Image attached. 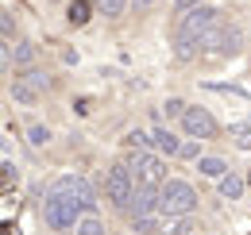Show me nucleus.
Wrapping results in <instances>:
<instances>
[{"label": "nucleus", "instance_id": "5701e85b", "mask_svg": "<svg viewBox=\"0 0 251 235\" xmlns=\"http://www.w3.org/2000/svg\"><path fill=\"white\" fill-rule=\"evenodd\" d=\"M124 147H131V150H143V147H151V135H143V131L135 127V131H127V135H124Z\"/></svg>", "mask_w": 251, "mask_h": 235}, {"label": "nucleus", "instance_id": "7ed1b4c3", "mask_svg": "<svg viewBox=\"0 0 251 235\" xmlns=\"http://www.w3.org/2000/svg\"><path fill=\"white\" fill-rule=\"evenodd\" d=\"M135 189H139V181H135V174H131L127 162H112V166L104 170V197L120 208V212H127L131 197H135Z\"/></svg>", "mask_w": 251, "mask_h": 235}, {"label": "nucleus", "instance_id": "39448f33", "mask_svg": "<svg viewBox=\"0 0 251 235\" xmlns=\"http://www.w3.org/2000/svg\"><path fill=\"white\" fill-rule=\"evenodd\" d=\"M217 27H220V12L213 4H201V8H193L189 16L178 20V35H193V39H201V35H209Z\"/></svg>", "mask_w": 251, "mask_h": 235}, {"label": "nucleus", "instance_id": "bb28decb", "mask_svg": "<svg viewBox=\"0 0 251 235\" xmlns=\"http://www.w3.org/2000/svg\"><path fill=\"white\" fill-rule=\"evenodd\" d=\"M155 4H158V0H131V8H135V12H151Z\"/></svg>", "mask_w": 251, "mask_h": 235}, {"label": "nucleus", "instance_id": "a211bd4d", "mask_svg": "<svg viewBox=\"0 0 251 235\" xmlns=\"http://www.w3.org/2000/svg\"><path fill=\"white\" fill-rule=\"evenodd\" d=\"M27 143H31V147H47V143H50V127H47V123H31V127H27Z\"/></svg>", "mask_w": 251, "mask_h": 235}, {"label": "nucleus", "instance_id": "2eb2a0df", "mask_svg": "<svg viewBox=\"0 0 251 235\" xmlns=\"http://www.w3.org/2000/svg\"><path fill=\"white\" fill-rule=\"evenodd\" d=\"M197 170H201V174H205V177H217V181H220V177H228V174H232L224 158H209V154H205V158L197 162Z\"/></svg>", "mask_w": 251, "mask_h": 235}, {"label": "nucleus", "instance_id": "393cba45", "mask_svg": "<svg viewBox=\"0 0 251 235\" xmlns=\"http://www.w3.org/2000/svg\"><path fill=\"white\" fill-rule=\"evenodd\" d=\"M201 4H205V0H174V12H178V20H182V16H189V12L201 8Z\"/></svg>", "mask_w": 251, "mask_h": 235}, {"label": "nucleus", "instance_id": "f8f14e48", "mask_svg": "<svg viewBox=\"0 0 251 235\" xmlns=\"http://www.w3.org/2000/svg\"><path fill=\"white\" fill-rule=\"evenodd\" d=\"M244 189H248V181H244L240 174L220 177V197H224V201H240V197H244Z\"/></svg>", "mask_w": 251, "mask_h": 235}, {"label": "nucleus", "instance_id": "f3484780", "mask_svg": "<svg viewBox=\"0 0 251 235\" xmlns=\"http://www.w3.org/2000/svg\"><path fill=\"white\" fill-rule=\"evenodd\" d=\"M20 81H27L35 93H50V89H54L50 73H43V70H24V77H20Z\"/></svg>", "mask_w": 251, "mask_h": 235}, {"label": "nucleus", "instance_id": "423d86ee", "mask_svg": "<svg viewBox=\"0 0 251 235\" xmlns=\"http://www.w3.org/2000/svg\"><path fill=\"white\" fill-rule=\"evenodd\" d=\"M182 131H186L189 139H217V131H220V123L213 119V112L209 108H189L186 116H182Z\"/></svg>", "mask_w": 251, "mask_h": 235}, {"label": "nucleus", "instance_id": "b1692460", "mask_svg": "<svg viewBox=\"0 0 251 235\" xmlns=\"http://www.w3.org/2000/svg\"><path fill=\"white\" fill-rule=\"evenodd\" d=\"M0 31H4V43L16 35V16H12V12H4V16H0Z\"/></svg>", "mask_w": 251, "mask_h": 235}, {"label": "nucleus", "instance_id": "6ab92c4d", "mask_svg": "<svg viewBox=\"0 0 251 235\" xmlns=\"http://www.w3.org/2000/svg\"><path fill=\"white\" fill-rule=\"evenodd\" d=\"M131 224H135V235H158L162 232L158 216H143V220H131Z\"/></svg>", "mask_w": 251, "mask_h": 235}, {"label": "nucleus", "instance_id": "4468645a", "mask_svg": "<svg viewBox=\"0 0 251 235\" xmlns=\"http://www.w3.org/2000/svg\"><path fill=\"white\" fill-rule=\"evenodd\" d=\"M93 8L104 16V20H120L127 8H131V0H93Z\"/></svg>", "mask_w": 251, "mask_h": 235}, {"label": "nucleus", "instance_id": "4be33fe9", "mask_svg": "<svg viewBox=\"0 0 251 235\" xmlns=\"http://www.w3.org/2000/svg\"><path fill=\"white\" fill-rule=\"evenodd\" d=\"M178 158H189V162H201L205 154H201V139H186L182 150H178Z\"/></svg>", "mask_w": 251, "mask_h": 235}, {"label": "nucleus", "instance_id": "9b49d317", "mask_svg": "<svg viewBox=\"0 0 251 235\" xmlns=\"http://www.w3.org/2000/svg\"><path fill=\"white\" fill-rule=\"evenodd\" d=\"M8 93H12V100H16V104H24V108L39 104V96H43V93H35V89L27 85V81H20V77L12 81V89H8Z\"/></svg>", "mask_w": 251, "mask_h": 235}, {"label": "nucleus", "instance_id": "aec40b11", "mask_svg": "<svg viewBox=\"0 0 251 235\" xmlns=\"http://www.w3.org/2000/svg\"><path fill=\"white\" fill-rule=\"evenodd\" d=\"M74 235H104V224H100L93 212H89V216H85V220L77 224V232H74Z\"/></svg>", "mask_w": 251, "mask_h": 235}, {"label": "nucleus", "instance_id": "6e6552de", "mask_svg": "<svg viewBox=\"0 0 251 235\" xmlns=\"http://www.w3.org/2000/svg\"><path fill=\"white\" fill-rule=\"evenodd\" d=\"M182 143H186V139H178L170 127H155V131H151V147H155V154H166V158H170V154L182 150Z\"/></svg>", "mask_w": 251, "mask_h": 235}, {"label": "nucleus", "instance_id": "f257e3e1", "mask_svg": "<svg viewBox=\"0 0 251 235\" xmlns=\"http://www.w3.org/2000/svg\"><path fill=\"white\" fill-rule=\"evenodd\" d=\"M93 189L81 177H62L54 181V189L43 197V224L50 232H77V224L89 216L85 208H93Z\"/></svg>", "mask_w": 251, "mask_h": 235}, {"label": "nucleus", "instance_id": "f03ea898", "mask_svg": "<svg viewBox=\"0 0 251 235\" xmlns=\"http://www.w3.org/2000/svg\"><path fill=\"white\" fill-rule=\"evenodd\" d=\"M197 208V193H193V185L189 181H178V177H170L162 189H158V212L166 216V220H182Z\"/></svg>", "mask_w": 251, "mask_h": 235}, {"label": "nucleus", "instance_id": "cd10ccee", "mask_svg": "<svg viewBox=\"0 0 251 235\" xmlns=\"http://www.w3.org/2000/svg\"><path fill=\"white\" fill-rule=\"evenodd\" d=\"M248 185H251V174H248Z\"/></svg>", "mask_w": 251, "mask_h": 235}, {"label": "nucleus", "instance_id": "dca6fc26", "mask_svg": "<svg viewBox=\"0 0 251 235\" xmlns=\"http://www.w3.org/2000/svg\"><path fill=\"white\" fill-rule=\"evenodd\" d=\"M228 139L240 150H251V116L244 119V123H232V127H228Z\"/></svg>", "mask_w": 251, "mask_h": 235}, {"label": "nucleus", "instance_id": "412c9836", "mask_svg": "<svg viewBox=\"0 0 251 235\" xmlns=\"http://www.w3.org/2000/svg\"><path fill=\"white\" fill-rule=\"evenodd\" d=\"M162 112H166V119H182L189 112V104H186V100H178V96H170V100L162 104Z\"/></svg>", "mask_w": 251, "mask_h": 235}, {"label": "nucleus", "instance_id": "ddd939ff", "mask_svg": "<svg viewBox=\"0 0 251 235\" xmlns=\"http://www.w3.org/2000/svg\"><path fill=\"white\" fill-rule=\"evenodd\" d=\"M89 12H93V4H89V0H70L66 20H70L74 27H85V24H89Z\"/></svg>", "mask_w": 251, "mask_h": 235}, {"label": "nucleus", "instance_id": "c85d7f7f", "mask_svg": "<svg viewBox=\"0 0 251 235\" xmlns=\"http://www.w3.org/2000/svg\"><path fill=\"white\" fill-rule=\"evenodd\" d=\"M116 235H120V232H116Z\"/></svg>", "mask_w": 251, "mask_h": 235}, {"label": "nucleus", "instance_id": "20e7f679", "mask_svg": "<svg viewBox=\"0 0 251 235\" xmlns=\"http://www.w3.org/2000/svg\"><path fill=\"white\" fill-rule=\"evenodd\" d=\"M127 166H131V174L139 185H147V189H162L170 177H166V166H162V158L151 154V150H131L127 154Z\"/></svg>", "mask_w": 251, "mask_h": 235}, {"label": "nucleus", "instance_id": "1a4fd4ad", "mask_svg": "<svg viewBox=\"0 0 251 235\" xmlns=\"http://www.w3.org/2000/svg\"><path fill=\"white\" fill-rule=\"evenodd\" d=\"M240 50H244V31H240V27H220V35H217V54L232 58V54H240Z\"/></svg>", "mask_w": 251, "mask_h": 235}, {"label": "nucleus", "instance_id": "a878e982", "mask_svg": "<svg viewBox=\"0 0 251 235\" xmlns=\"http://www.w3.org/2000/svg\"><path fill=\"white\" fill-rule=\"evenodd\" d=\"M193 232H197V228H193V220H186V216H182V220L174 224V232H170V235H193Z\"/></svg>", "mask_w": 251, "mask_h": 235}, {"label": "nucleus", "instance_id": "9d476101", "mask_svg": "<svg viewBox=\"0 0 251 235\" xmlns=\"http://www.w3.org/2000/svg\"><path fill=\"white\" fill-rule=\"evenodd\" d=\"M8 58L16 70H35V62H39V47L35 43H16L12 50H8Z\"/></svg>", "mask_w": 251, "mask_h": 235}, {"label": "nucleus", "instance_id": "0eeeda50", "mask_svg": "<svg viewBox=\"0 0 251 235\" xmlns=\"http://www.w3.org/2000/svg\"><path fill=\"white\" fill-rule=\"evenodd\" d=\"M155 212H158V189L139 185L135 197H131V205H127V216L131 220H143V216H155Z\"/></svg>", "mask_w": 251, "mask_h": 235}]
</instances>
